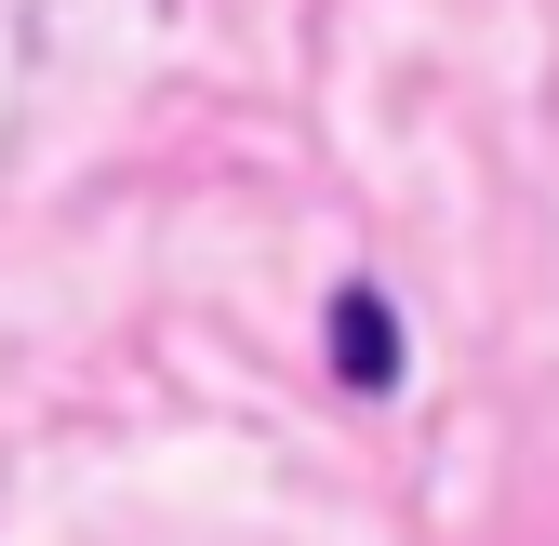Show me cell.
Wrapping results in <instances>:
<instances>
[{"label":"cell","instance_id":"obj_1","mask_svg":"<svg viewBox=\"0 0 559 546\" xmlns=\"http://www.w3.org/2000/svg\"><path fill=\"white\" fill-rule=\"evenodd\" d=\"M333 373H346V387H400V307H386L373 281L333 294Z\"/></svg>","mask_w":559,"mask_h":546}]
</instances>
